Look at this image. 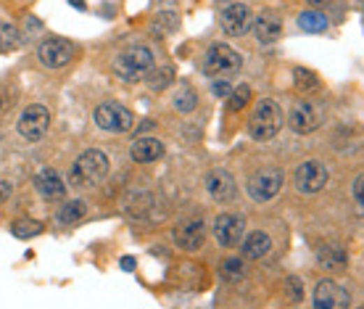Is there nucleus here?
<instances>
[{
	"mask_svg": "<svg viewBox=\"0 0 364 309\" xmlns=\"http://www.w3.org/2000/svg\"><path fill=\"white\" fill-rule=\"evenodd\" d=\"M206 190H209V196H212L214 201L219 203H227L235 199V178L227 172V169H212L209 175H206Z\"/></svg>",
	"mask_w": 364,
	"mask_h": 309,
	"instance_id": "nucleus-13",
	"label": "nucleus"
},
{
	"mask_svg": "<svg viewBox=\"0 0 364 309\" xmlns=\"http://www.w3.org/2000/svg\"><path fill=\"white\" fill-rule=\"evenodd\" d=\"M108 175V159L103 151H85L69 172V182L74 188H93Z\"/></svg>",
	"mask_w": 364,
	"mask_h": 309,
	"instance_id": "nucleus-1",
	"label": "nucleus"
},
{
	"mask_svg": "<svg viewBox=\"0 0 364 309\" xmlns=\"http://www.w3.org/2000/svg\"><path fill=\"white\" fill-rule=\"evenodd\" d=\"M359 3H362V6H364V0H359Z\"/></svg>",
	"mask_w": 364,
	"mask_h": 309,
	"instance_id": "nucleus-38",
	"label": "nucleus"
},
{
	"mask_svg": "<svg viewBox=\"0 0 364 309\" xmlns=\"http://www.w3.org/2000/svg\"><path fill=\"white\" fill-rule=\"evenodd\" d=\"M196 106H198V95H196V90H193L190 85H182L175 95V108L177 111H182V114H190Z\"/></svg>",
	"mask_w": 364,
	"mask_h": 309,
	"instance_id": "nucleus-23",
	"label": "nucleus"
},
{
	"mask_svg": "<svg viewBox=\"0 0 364 309\" xmlns=\"http://www.w3.org/2000/svg\"><path fill=\"white\" fill-rule=\"evenodd\" d=\"M175 80V69L172 66H161V69H151V74L145 77V82L151 85V90H164Z\"/></svg>",
	"mask_w": 364,
	"mask_h": 309,
	"instance_id": "nucleus-25",
	"label": "nucleus"
},
{
	"mask_svg": "<svg viewBox=\"0 0 364 309\" xmlns=\"http://www.w3.org/2000/svg\"><path fill=\"white\" fill-rule=\"evenodd\" d=\"M71 6H77V8H80V11H85V8H87V3H85V0H69Z\"/></svg>",
	"mask_w": 364,
	"mask_h": 309,
	"instance_id": "nucleus-36",
	"label": "nucleus"
},
{
	"mask_svg": "<svg viewBox=\"0 0 364 309\" xmlns=\"http://www.w3.org/2000/svg\"><path fill=\"white\" fill-rule=\"evenodd\" d=\"M280 188H282V172L275 169V166L261 169V172H256L254 178L248 180V196L259 203L272 201L280 193Z\"/></svg>",
	"mask_w": 364,
	"mask_h": 309,
	"instance_id": "nucleus-6",
	"label": "nucleus"
},
{
	"mask_svg": "<svg viewBox=\"0 0 364 309\" xmlns=\"http://www.w3.org/2000/svg\"><path fill=\"white\" fill-rule=\"evenodd\" d=\"M328 185V166L322 161H304L296 169V188L301 193H319Z\"/></svg>",
	"mask_w": 364,
	"mask_h": 309,
	"instance_id": "nucleus-10",
	"label": "nucleus"
},
{
	"mask_svg": "<svg viewBox=\"0 0 364 309\" xmlns=\"http://www.w3.org/2000/svg\"><path fill=\"white\" fill-rule=\"evenodd\" d=\"M153 29H156V32L161 29V35H164V32H172V29H177V16L175 13H159Z\"/></svg>",
	"mask_w": 364,
	"mask_h": 309,
	"instance_id": "nucleus-30",
	"label": "nucleus"
},
{
	"mask_svg": "<svg viewBox=\"0 0 364 309\" xmlns=\"http://www.w3.org/2000/svg\"><path fill=\"white\" fill-rule=\"evenodd\" d=\"M153 69V53L145 45L129 48L127 53H122L114 61V71L119 74V80L124 82H140L145 80Z\"/></svg>",
	"mask_w": 364,
	"mask_h": 309,
	"instance_id": "nucleus-3",
	"label": "nucleus"
},
{
	"mask_svg": "<svg viewBox=\"0 0 364 309\" xmlns=\"http://www.w3.org/2000/svg\"><path fill=\"white\" fill-rule=\"evenodd\" d=\"M248 101H251V87L248 85H238L235 90L227 95V108L230 111H243L248 106Z\"/></svg>",
	"mask_w": 364,
	"mask_h": 309,
	"instance_id": "nucleus-26",
	"label": "nucleus"
},
{
	"mask_svg": "<svg viewBox=\"0 0 364 309\" xmlns=\"http://www.w3.org/2000/svg\"><path fill=\"white\" fill-rule=\"evenodd\" d=\"M8 196H11V185H8V182H3V180H0V203L6 201V199H8Z\"/></svg>",
	"mask_w": 364,
	"mask_h": 309,
	"instance_id": "nucleus-34",
	"label": "nucleus"
},
{
	"mask_svg": "<svg viewBox=\"0 0 364 309\" xmlns=\"http://www.w3.org/2000/svg\"><path fill=\"white\" fill-rule=\"evenodd\" d=\"M48 124H50V114L40 103L27 106L22 111V117H19V132H22L27 141H40L48 132Z\"/></svg>",
	"mask_w": 364,
	"mask_h": 309,
	"instance_id": "nucleus-8",
	"label": "nucleus"
},
{
	"mask_svg": "<svg viewBox=\"0 0 364 309\" xmlns=\"http://www.w3.org/2000/svg\"><path fill=\"white\" fill-rule=\"evenodd\" d=\"M37 59L48 69H61V66H66L74 59V45H71L69 40H61V37L45 40L43 45L37 48Z\"/></svg>",
	"mask_w": 364,
	"mask_h": 309,
	"instance_id": "nucleus-9",
	"label": "nucleus"
},
{
	"mask_svg": "<svg viewBox=\"0 0 364 309\" xmlns=\"http://www.w3.org/2000/svg\"><path fill=\"white\" fill-rule=\"evenodd\" d=\"M222 278L227 280V283H240L243 278H246V264H243V259H224L222 261Z\"/></svg>",
	"mask_w": 364,
	"mask_h": 309,
	"instance_id": "nucleus-24",
	"label": "nucleus"
},
{
	"mask_svg": "<svg viewBox=\"0 0 364 309\" xmlns=\"http://www.w3.org/2000/svg\"><path fill=\"white\" fill-rule=\"evenodd\" d=\"M35 188L40 190V196L48 201H61L66 196V185L56 169H43L35 175Z\"/></svg>",
	"mask_w": 364,
	"mask_h": 309,
	"instance_id": "nucleus-16",
	"label": "nucleus"
},
{
	"mask_svg": "<svg viewBox=\"0 0 364 309\" xmlns=\"http://www.w3.org/2000/svg\"><path fill=\"white\" fill-rule=\"evenodd\" d=\"M319 264L325 267V270H346V251L338 249V246H328V249H319L317 254Z\"/></svg>",
	"mask_w": 364,
	"mask_h": 309,
	"instance_id": "nucleus-20",
	"label": "nucleus"
},
{
	"mask_svg": "<svg viewBox=\"0 0 364 309\" xmlns=\"http://www.w3.org/2000/svg\"><path fill=\"white\" fill-rule=\"evenodd\" d=\"M254 32H256L259 43H277L282 35V22L275 11H261L254 19Z\"/></svg>",
	"mask_w": 364,
	"mask_h": 309,
	"instance_id": "nucleus-17",
	"label": "nucleus"
},
{
	"mask_svg": "<svg viewBox=\"0 0 364 309\" xmlns=\"http://www.w3.org/2000/svg\"><path fill=\"white\" fill-rule=\"evenodd\" d=\"M243 233H246V222H243V217H238V214H219L217 222H214V236H217L222 249L238 246Z\"/></svg>",
	"mask_w": 364,
	"mask_h": 309,
	"instance_id": "nucleus-11",
	"label": "nucleus"
},
{
	"mask_svg": "<svg viewBox=\"0 0 364 309\" xmlns=\"http://www.w3.org/2000/svg\"><path fill=\"white\" fill-rule=\"evenodd\" d=\"M85 212H87L85 201H66L59 209V214H56V222L59 225H74L77 220H82Z\"/></svg>",
	"mask_w": 364,
	"mask_h": 309,
	"instance_id": "nucleus-21",
	"label": "nucleus"
},
{
	"mask_svg": "<svg viewBox=\"0 0 364 309\" xmlns=\"http://www.w3.org/2000/svg\"><path fill=\"white\" fill-rule=\"evenodd\" d=\"M298 27L304 32H325L328 29V16L319 11H304L298 16Z\"/></svg>",
	"mask_w": 364,
	"mask_h": 309,
	"instance_id": "nucleus-22",
	"label": "nucleus"
},
{
	"mask_svg": "<svg viewBox=\"0 0 364 309\" xmlns=\"http://www.w3.org/2000/svg\"><path fill=\"white\" fill-rule=\"evenodd\" d=\"M95 124L106 132H129L135 127V114L117 101H106L95 108Z\"/></svg>",
	"mask_w": 364,
	"mask_h": 309,
	"instance_id": "nucleus-5",
	"label": "nucleus"
},
{
	"mask_svg": "<svg viewBox=\"0 0 364 309\" xmlns=\"http://www.w3.org/2000/svg\"><path fill=\"white\" fill-rule=\"evenodd\" d=\"M206 240V222L203 220H190L185 225H180L175 230V243L185 251H196L203 246Z\"/></svg>",
	"mask_w": 364,
	"mask_h": 309,
	"instance_id": "nucleus-14",
	"label": "nucleus"
},
{
	"mask_svg": "<svg viewBox=\"0 0 364 309\" xmlns=\"http://www.w3.org/2000/svg\"><path fill=\"white\" fill-rule=\"evenodd\" d=\"M312 6H322V3H328V0H309Z\"/></svg>",
	"mask_w": 364,
	"mask_h": 309,
	"instance_id": "nucleus-37",
	"label": "nucleus"
},
{
	"mask_svg": "<svg viewBox=\"0 0 364 309\" xmlns=\"http://www.w3.org/2000/svg\"><path fill=\"white\" fill-rule=\"evenodd\" d=\"M293 80H296V87L298 90H304V93H309V90H317V74L314 71L304 69V66H298V69H293Z\"/></svg>",
	"mask_w": 364,
	"mask_h": 309,
	"instance_id": "nucleus-28",
	"label": "nucleus"
},
{
	"mask_svg": "<svg viewBox=\"0 0 364 309\" xmlns=\"http://www.w3.org/2000/svg\"><path fill=\"white\" fill-rule=\"evenodd\" d=\"M282 127V111L280 106L272 101V98H264L259 101L254 114H251V122H248V135L254 141H272Z\"/></svg>",
	"mask_w": 364,
	"mask_h": 309,
	"instance_id": "nucleus-2",
	"label": "nucleus"
},
{
	"mask_svg": "<svg viewBox=\"0 0 364 309\" xmlns=\"http://www.w3.org/2000/svg\"><path fill=\"white\" fill-rule=\"evenodd\" d=\"M219 24H222L224 35L243 37L254 29V13H251V8H248L246 3H233V6H227L222 11Z\"/></svg>",
	"mask_w": 364,
	"mask_h": 309,
	"instance_id": "nucleus-7",
	"label": "nucleus"
},
{
	"mask_svg": "<svg viewBox=\"0 0 364 309\" xmlns=\"http://www.w3.org/2000/svg\"><path fill=\"white\" fill-rule=\"evenodd\" d=\"M238 69H240V56L224 43H217L203 53V71L209 77H230Z\"/></svg>",
	"mask_w": 364,
	"mask_h": 309,
	"instance_id": "nucleus-4",
	"label": "nucleus"
},
{
	"mask_svg": "<svg viewBox=\"0 0 364 309\" xmlns=\"http://www.w3.org/2000/svg\"><path fill=\"white\" fill-rule=\"evenodd\" d=\"M16 45H19V29L13 24L0 22V53H8Z\"/></svg>",
	"mask_w": 364,
	"mask_h": 309,
	"instance_id": "nucleus-27",
	"label": "nucleus"
},
{
	"mask_svg": "<svg viewBox=\"0 0 364 309\" xmlns=\"http://www.w3.org/2000/svg\"><path fill=\"white\" fill-rule=\"evenodd\" d=\"M272 249V240L267 233H251V236L243 240V254H246V259H261V257H267Z\"/></svg>",
	"mask_w": 364,
	"mask_h": 309,
	"instance_id": "nucleus-19",
	"label": "nucleus"
},
{
	"mask_svg": "<svg viewBox=\"0 0 364 309\" xmlns=\"http://www.w3.org/2000/svg\"><path fill=\"white\" fill-rule=\"evenodd\" d=\"M314 307L317 309H346L351 307V299L349 294L343 291L338 283H333V280H322L317 285V291H314Z\"/></svg>",
	"mask_w": 364,
	"mask_h": 309,
	"instance_id": "nucleus-12",
	"label": "nucleus"
},
{
	"mask_svg": "<svg viewBox=\"0 0 364 309\" xmlns=\"http://www.w3.org/2000/svg\"><path fill=\"white\" fill-rule=\"evenodd\" d=\"M319 122H322V117H319V111L314 108V103H309V101H298L293 106V111H291V127L296 132H301V135L314 132L319 127Z\"/></svg>",
	"mask_w": 364,
	"mask_h": 309,
	"instance_id": "nucleus-15",
	"label": "nucleus"
},
{
	"mask_svg": "<svg viewBox=\"0 0 364 309\" xmlns=\"http://www.w3.org/2000/svg\"><path fill=\"white\" fill-rule=\"evenodd\" d=\"M40 230H43V225H40V222H32V220H24V222L11 225V233L16 238H32V236H37Z\"/></svg>",
	"mask_w": 364,
	"mask_h": 309,
	"instance_id": "nucleus-29",
	"label": "nucleus"
},
{
	"mask_svg": "<svg viewBox=\"0 0 364 309\" xmlns=\"http://www.w3.org/2000/svg\"><path fill=\"white\" fill-rule=\"evenodd\" d=\"M122 267H124L127 273H132V267H135V259H132V257H124V259H122Z\"/></svg>",
	"mask_w": 364,
	"mask_h": 309,
	"instance_id": "nucleus-35",
	"label": "nucleus"
},
{
	"mask_svg": "<svg viewBox=\"0 0 364 309\" xmlns=\"http://www.w3.org/2000/svg\"><path fill=\"white\" fill-rule=\"evenodd\" d=\"M230 93H233V85L227 82V80H217V82H214V95H219V98H227Z\"/></svg>",
	"mask_w": 364,
	"mask_h": 309,
	"instance_id": "nucleus-32",
	"label": "nucleus"
},
{
	"mask_svg": "<svg viewBox=\"0 0 364 309\" xmlns=\"http://www.w3.org/2000/svg\"><path fill=\"white\" fill-rule=\"evenodd\" d=\"M285 288H288V296H291V301H301V299H304V285H301L298 278H288Z\"/></svg>",
	"mask_w": 364,
	"mask_h": 309,
	"instance_id": "nucleus-31",
	"label": "nucleus"
},
{
	"mask_svg": "<svg viewBox=\"0 0 364 309\" xmlns=\"http://www.w3.org/2000/svg\"><path fill=\"white\" fill-rule=\"evenodd\" d=\"M354 199L359 201V206H364V175L354 180Z\"/></svg>",
	"mask_w": 364,
	"mask_h": 309,
	"instance_id": "nucleus-33",
	"label": "nucleus"
},
{
	"mask_svg": "<svg viewBox=\"0 0 364 309\" xmlns=\"http://www.w3.org/2000/svg\"><path fill=\"white\" fill-rule=\"evenodd\" d=\"M164 154V143L156 141V138H138L129 148V156L138 161V164H148V161H156Z\"/></svg>",
	"mask_w": 364,
	"mask_h": 309,
	"instance_id": "nucleus-18",
	"label": "nucleus"
}]
</instances>
